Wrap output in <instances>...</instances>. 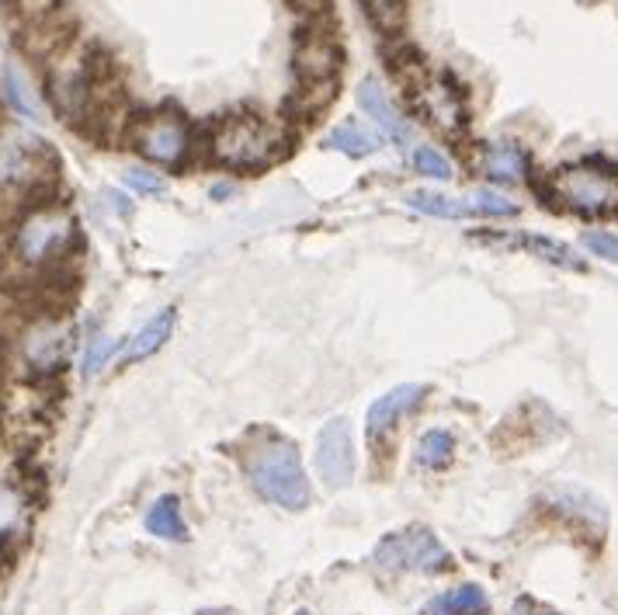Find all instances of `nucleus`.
<instances>
[{
    "mask_svg": "<svg viewBox=\"0 0 618 615\" xmlns=\"http://www.w3.org/2000/svg\"><path fill=\"white\" fill-rule=\"evenodd\" d=\"M205 150L219 167L229 171H265L289 157L292 136L286 122L268 119L261 112H226L209 125Z\"/></svg>",
    "mask_w": 618,
    "mask_h": 615,
    "instance_id": "nucleus-1",
    "label": "nucleus"
},
{
    "mask_svg": "<svg viewBox=\"0 0 618 615\" xmlns=\"http://www.w3.org/2000/svg\"><path fill=\"white\" fill-rule=\"evenodd\" d=\"M247 473H250L254 491L275 508L302 511V508H309V501H313L299 449L289 439L257 442L247 455Z\"/></svg>",
    "mask_w": 618,
    "mask_h": 615,
    "instance_id": "nucleus-2",
    "label": "nucleus"
},
{
    "mask_svg": "<svg viewBox=\"0 0 618 615\" xmlns=\"http://www.w3.org/2000/svg\"><path fill=\"white\" fill-rule=\"evenodd\" d=\"M344 66V49H341V29L333 18H317L302 24L296 32L292 49V70L299 84H320V81H338Z\"/></svg>",
    "mask_w": 618,
    "mask_h": 615,
    "instance_id": "nucleus-3",
    "label": "nucleus"
},
{
    "mask_svg": "<svg viewBox=\"0 0 618 615\" xmlns=\"http://www.w3.org/2000/svg\"><path fill=\"white\" fill-rule=\"evenodd\" d=\"M549 195L580 216H601L618 205V182L611 171H598L595 164H577L549 177Z\"/></svg>",
    "mask_w": 618,
    "mask_h": 615,
    "instance_id": "nucleus-4",
    "label": "nucleus"
},
{
    "mask_svg": "<svg viewBox=\"0 0 618 615\" xmlns=\"http://www.w3.org/2000/svg\"><path fill=\"white\" fill-rule=\"evenodd\" d=\"M133 143L146 161L177 167V164H185V157L192 153L195 136H192V125L182 112L164 109V112H153L136 122Z\"/></svg>",
    "mask_w": 618,
    "mask_h": 615,
    "instance_id": "nucleus-5",
    "label": "nucleus"
},
{
    "mask_svg": "<svg viewBox=\"0 0 618 615\" xmlns=\"http://www.w3.org/2000/svg\"><path fill=\"white\" fill-rule=\"evenodd\" d=\"M372 560L382 571H418V574H442L452 563L449 550L428 529H406L385 535Z\"/></svg>",
    "mask_w": 618,
    "mask_h": 615,
    "instance_id": "nucleus-6",
    "label": "nucleus"
},
{
    "mask_svg": "<svg viewBox=\"0 0 618 615\" xmlns=\"http://www.w3.org/2000/svg\"><path fill=\"white\" fill-rule=\"evenodd\" d=\"M73 240V219L60 209H39L21 223L14 237V254L24 265H45L60 258Z\"/></svg>",
    "mask_w": 618,
    "mask_h": 615,
    "instance_id": "nucleus-7",
    "label": "nucleus"
},
{
    "mask_svg": "<svg viewBox=\"0 0 618 615\" xmlns=\"http://www.w3.org/2000/svg\"><path fill=\"white\" fill-rule=\"evenodd\" d=\"M317 473L327 486L341 491L354 480V442L348 418H330L317 434Z\"/></svg>",
    "mask_w": 618,
    "mask_h": 615,
    "instance_id": "nucleus-8",
    "label": "nucleus"
},
{
    "mask_svg": "<svg viewBox=\"0 0 618 615\" xmlns=\"http://www.w3.org/2000/svg\"><path fill=\"white\" fill-rule=\"evenodd\" d=\"M45 157L42 140H29V136H11L0 143V182L4 185H21L32 182L39 174V161Z\"/></svg>",
    "mask_w": 618,
    "mask_h": 615,
    "instance_id": "nucleus-9",
    "label": "nucleus"
},
{
    "mask_svg": "<svg viewBox=\"0 0 618 615\" xmlns=\"http://www.w3.org/2000/svg\"><path fill=\"white\" fill-rule=\"evenodd\" d=\"M385 70L393 73V81L406 91L410 101H414L428 88V81H431L424 53H421L414 42H403V39H396L393 49H385Z\"/></svg>",
    "mask_w": 618,
    "mask_h": 615,
    "instance_id": "nucleus-10",
    "label": "nucleus"
},
{
    "mask_svg": "<svg viewBox=\"0 0 618 615\" xmlns=\"http://www.w3.org/2000/svg\"><path fill=\"white\" fill-rule=\"evenodd\" d=\"M424 387L418 382H403V387H393L390 393H382L372 407H369V434H382L385 428H393L403 414H410L421 400H424Z\"/></svg>",
    "mask_w": 618,
    "mask_h": 615,
    "instance_id": "nucleus-11",
    "label": "nucleus"
},
{
    "mask_svg": "<svg viewBox=\"0 0 618 615\" xmlns=\"http://www.w3.org/2000/svg\"><path fill=\"white\" fill-rule=\"evenodd\" d=\"M480 167L486 177H494V182L514 185V182H525L528 177V153L518 150L514 143H491L480 153Z\"/></svg>",
    "mask_w": 618,
    "mask_h": 615,
    "instance_id": "nucleus-12",
    "label": "nucleus"
},
{
    "mask_svg": "<svg viewBox=\"0 0 618 615\" xmlns=\"http://www.w3.org/2000/svg\"><path fill=\"white\" fill-rule=\"evenodd\" d=\"M174 320H177V314L167 306V310H161L146 327H140L136 335L125 341L119 358H122V362H140V358H150L153 351H161L167 345V338H171Z\"/></svg>",
    "mask_w": 618,
    "mask_h": 615,
    "instance_id": "nucleus-13",
    "label": "nucleus"
},
{
    "mask_svg": "<svg viewBox=\"0 0 618 615\" xmlns=\"http://www.w3.org/2000/svg\"><path fill=\"white\" fill-rule=\"evenodd\" d=\"M146 532L157 535V540H167V543H188V525H185V515H182V501L164 494L150 504L146 511Z\"/></svg>",
    "mask_w": 618,
    "mask_h": 615,
    "instance_id": "nucleus-14",
    "label": "nucleus"
},
{
    "mask_svg": "<svg viewBox=\"0 0 618 615\" xmlns=\"http://www.w3.org/2000/svg\"><path fill=\"white\" fill-rule=\"evenodd\" d=\"M358 105L365 109V115H372V122L379 125V130H382L385 136L406 140V122H403V115L390 105V98H385V91H382L375 81H365L362 88H358Z\"/></svg>",
    "mask_w": 618,
    "mask_h": 615,
    "instance_id": "nucleus-15",
    "label": "nucleus"
},
{
    "mask_svg": "<svg viewBox=\"0 0 618 615\" xmlns=\"http://www.w3.org/2000/svg\"><path fill=\"white\" fill-rule=\"evenodd\" d=\"M338 81H320V84H299L286 101V119H317L333 98H338Z\"/></svg>",
    "mask_w": 618,
    "mask_h": 615,
    "instance_id": "nucleus-16",
    "label": "nucleus"
},
{
    "mask_svg": "<svg viewBox=\"0 0 618 615\" xmlns=\"http://www.w3.org/2000/svg\"><path fill=\"white\" fill-rule=\"evenodd\" d=\"M24 355H29V362L39 366V369H53L63 362V355H66V335L60 327L53 324H45L39 327L35 335H29V345H24Z\"/></svg>",
    "mask_w": 618,
    "mask_h": 615,
    "instance_id": "nucleus-17",
    "label": "nucleus"
},
{
    "mask_svg": "<svg viewBox=\"0 0 618 615\" xmlns=\"http://www.w3.org/2000/svg\"><path fill=\"white\" fill-rule=\"evenodd\" d=\"M486 608V595L476 584H459L452 592L431 598L428 615H480Z\"/></svg>",
    "mask_w": 618,
    "mask_h": 615,
    "instance_id": "nucleus-18",
    "label": "nucleus"
},
{
    "mask_svg": "<svg viewBox=\"0 0 618 615\" xmlns=\"http://www.w3.org/2000/svg\"><path fill=\"white\" fill-rule=\"evenodd\" d=\"M410 209H418L424 216H442V219L473 216L470 198H449V195H437V192H414L410 195Z\"/></svg>",
    "mask_w": 618,
    "mask_h": 615,
    "instance_id": "nucleus-19",
    "label": "nucleus"
},
{
    "mask_svg": "<svg viewBox=\"0 0 618 615\" xmlns=\"http://www.w3.org/2000/svg\"><path fill=\"white\" fill-rule=\"evenodd\" d=\"M330 146L348 153V157H369V153L379 150V136L369 133L365 125H358V122H341L338 130L330 133Z\"/></svg>",
    "mask_w": 618,
    "mask_h": 615,
    "instance_id": "nucleus-20",
    "label": "nucleus"
},
{
    "mask_svg": "<svg viewBox=\"0 0 618 615\" xmlns=\"http://www.w3.org/2000/svg\"><path fill=\"white\" fill-rule=\"evenodd\" d=\"M382 35H400L406 21V0H358Z\"/></svg>",
    "mask_w": 618,
    "mask_h": 615,
    "instance_id": "nucleus-21",
    "label": "nucleus"
},
{
    "mask_svg": "<svg viewBox=\"0 0 618 615\" xmlns=\"http://www.w3.org/2000/svg\"><path fill=\"white\" fill-rule=\"evenodd\" d=\"M452 449H455L452 434L442 431V428H431V431L421 434V442H418V463L428 467V470H442V467H449Z\"/></svg>",
    "mask_w": 618,
    "mask_h": 615,
    "instance_id": "nucleus-22",
    "label": "nucleus"
},
{
    "mask_svg": "<svg viewBox=\"0 0 618 615\" xmlns=\"http://www.w3.org/2000/svg\"><path fill=\"white\" fill-rule=\"evenodd\" d=\"M514 244H522V247H528V250H535L538 258H546L549 265H559V268H566V271H584V262L577 258V254L566 247V244H559V240H549V237H518Z\"/></svg>",
    "mask_w": 618,
    "mask_h": 615,
    "instance_id": "nucleus-23",
    "label": "nucleus"
},
{
    "mask_svg": "<svg viewBox=\"0 0 618 615\" xmlns=\"http://www.w3.org/2000/svg\"><path fill=\"white\" fill-rule=\"evenodd\" d=\"M4 94H8V105H11L18 115H24V119H39L35 98L29 94V88H24V81H21V76H18L14 70L4 73Z\"/></svg>",
    "mask_w": 618,
    "mask_h": 615,
    "instance_id": "nucleus-24",
    "label": "nucleus"
},
{
    "mask_svg": "<svg viewBox=\"0 0 618 615\" xmlns=\"http://www.w3.org/2000/svg\"><path fill=\"white\" fill-rule=\"evenodd\" d=\"M470 205H473V216H514L518 213V205H514L511 198L497 195V192H476V195H466Z\"/></svg>",
    "mask_w": 618,
    "mask_h": 615,
    "instance_id": "nucleus-25",
    "label": "nucleus"
},
{
    "mask_svg": "<svg viewBox=\"0 0 618 615\" xmlns=\"http://www.w3.org/2000/svg\"><path fill=\"white\" fill-rule=\"evenodd\" d=\"M414 167H418V174L434 177V182H449V177H452L449 157H442V153L431 150V146H421V150L414 153Z\"/></svg>",
    "mask_w": 618,
    "mask_h": 615,
    "instance_id": "nucleus-26",
    "label": "nucleus"
},
{
    "mask_svg": "<svg viewBox=\"0 0 618 615\" xmlns=\"http://www.w3.org/2000/svg\"><path fill=\"white\" fill-rule=\"evenodd\" d=\"M112 355H115V341L112 338H105V335L91 338L87 351H84V376H97L101 369L112 362Z\"/></svg>",
    "mask_w": 618,
    "mask_h": 615,
    "instance_id": "nucleus-27",
    "label": "nucleus"
},
{
    "mask_svg": "<svg viewBox=\"0 0 618 615\" xmlns=\"http://www.w3.org/2000/svg\"><path fill=\"white\" fill-rule=\"evenodd\" d=\"M584 247L590 254H598V258L618 265V237L615 234H605V229H590V234H584Z\"/></svg>",
    "mask_w": 618,
    "mask_h": 615,
    "instance_id": "nucleus-28",
    "label": "nucleus"
},
{
    "mask_svg": "<svg viewBox=\"0 0 618 615\" xmlns=\"http://www.w3.org/2000/svg\"><path fill=\"white\" fill-rule=\"evenodd\" d=\"M125 185L143 192V195H157V192H164V177H157L153 171H143V167H133V171H125Z\"/></svg>",
    "mask_w": 618,
    "mask_h": 615,
    "instance_id": "nucleus-29",
    "label": "nucleus"
},
{
    "mask_svg": "<svg viewBox=\"0 0 618 615\" xmlns=\"http://www.w3.org/2000/svg\"><path fill=\"white\" fill-rule=\"evenodd\" d=\"M296 14H306L309 21L317 18H333V0H286Z\"/></svg>",
    "mask_w": 618,
    "mask_h": 615,
    "instance_id": "nucleus-30",
    "label": "nucleus"
},
{
    "mask_svg": "<svg viewBox=\"0 0 618 615\" xmlns=\"http://www.w3.org/2000/svg\"><path fill=\"white\" fill-rule=\"evenodd\" d=\"M14 511H18L14 498L8 491H0V529H8L14 522Z\"/></svg>",
    "mask_w": 618,
    "mask_h": 615,
    "instance_id": "nucleus-31",
    "label": "nucleus"
},
{
    "mask_svg": "<svg viewBox=\"0 0 618 615\" xmlns=\"http://www.w3.org/2000/svg\"><path fill=\"white\" fill-rule=\"evenodd\" d=\"M296 615H309V612H296Z\"/></svg>",
    "mask_w": 618,
    "mask_h": 615,
    "instance_id": "nucleus-32",
    "label": "nucleus"
},
{
    "mask_svg": "<svg viewBox=\"0 0 618 615\" xmlns=\"http://www.w3.org/2000/svg\"><path fill=\"white\" fill-rule=\"evenodd\" d=\"M546 615H556V612H546Z\"/></svg>",
    "mask_w": 618,
    "mask_h": 615,
    "instance_id": "nucleus-33",
    "label": "nucleus"
}]
</instances>
